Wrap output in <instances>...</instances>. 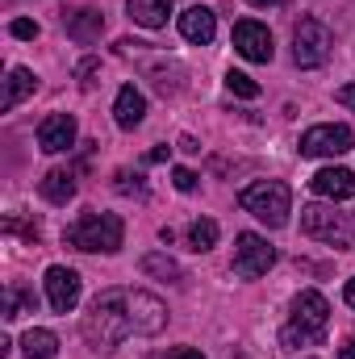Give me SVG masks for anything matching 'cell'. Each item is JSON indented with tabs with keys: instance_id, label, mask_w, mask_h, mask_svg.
<instances>
[{
	"instance_id": "obj_1",
	"label": "cell",
	"mask_w": 355,
	"mask_h": 359,
	"mask_svg": "<svg viewBox=\"0 0 355 359\" xmlns=\"http://www.w3.org/2000/svg\"><path fill=\"white\" fill-rule=\"evenodd\" d=\"M126 334H134L130 305H126V288H105V292H96L88 318H84V339H88L96 351H113Z\"/></svg>"
},
{
	"instance_id": "obj_2",
	"label": "cell",
	"mask_w": 355,
	"mask_h": 359,
	"mask_svg": "<svg viewBox=\"0 0 355 359\" xmlns=\"http://www.w3.org/2000/svg\"><path fill=\"white\" fill-rule=\"evenodd\" d=\"M326 326H330V305L322 292L305 288L297 301H293V322L280 330V347L297 351V347H314L326 339Z\"/></svg>"
},
{
	"instance_id": "obj_3",
	"label": "cell",
	"mask_w": 355,
	"mask_h": 359,
	"mask_svg": "<svg viewBox=\"0 0 355 359\" xmlns=\"http://www.w3.org/2000/svg\"><path fill=\"white\" fill-rule=\"evenodd\" d=\"M239 205H243L251 217H260L267 230H280V226H288L293 192H288L284 180H255V184H247V188L239 192Z\"/></svg>"
},
{
	"instance_id": "obj_4",
	"label": "cell",
	"mask_w": 355,
	"mask_h": 359,
	"mask_svg": "<svg viewBox=\"0 0 355 359\" xmlns=\"http://www.w3.org/2000/svg\"><path fill=\"white\" fill-rule=\"evenodd\" d=\"M121 238H126V226L117 213H84L80 222H72L63 230V243L76 247V251H121Z\"/></svg>"
},
{
	"instance_id": "obj_5",
	"label": "cell",
	"mask_w": 355,
	"mask_h": 359,
	"mask_svg": "<svg viewBox=\"0 0 355 359\" xmlns=\"http://www.w3.org/2000/svg\"><path fill=\"white\" fill-rule=\"evenodd\" d=\"M301 230L309 238H322L339 251H351L355 247V222L347 213H339L335 205H305L301 209Z\"/></svg>"
},
{
	"instance_id": "obj_6",
	"label": "cell",
	"mask_w": 355,
	"mask_h": 359,
	"mask_svg": "<svg viewBox=\"0 0 355 359\" xmlns=\"http://www.w3.org/2000/svg\"><path fill=\"white\" fill-rule=\"evenodd\" d=\"M330 46H335V38H330V29L318 17H301L297 21V29H293V59H297V67H322L330 59Z\"/></svg>"
},
{
	"instance_id": "obj_7",
	"label": "cell",
	"mask_w": 355,
	"mask_h": 359,
	"mask_svg": "<svg viewBox=\"0 0 355 359\" xmlns=\"http://www.w3.org/2000/svg\"><path fill=\"white\" fill-rule=\"evenodd\" d=\"M355 147L351 126H314L301 134V155L305 159H335V155H347Z\"/></svg>"
},
{
	"instance_id": "obj_8",
	"label": "cell",
	"mask_w": 355,
	"mask_h": 359,
	"mask_svg": "<svg viewBox=\"0 0 355 359\" xmlns=\"http://www.w3.org/2000/svg\"><path fill=\"white\" fill-rule=\"evenodd\" d=\"M272 264H276V247H272L267 238H260V234H239V238H234V271H239L243 280L264 276Z\"/></svg>"
},
{
	"instance_id": "obj_9",
	"label": "cell",
	"mask_w": 355,
	"mask_h": 359,
	"mask_svg": "<svg viewBox=\"0 0 355 359\" xmlns=\"http://www.w3.org/2000/svg\"><path fill=\"white\" fill-rule=\"evenodd\" d=\"M126 305H130V322H134V334H159L168 326V305L155 297V292H142V288H126Z\"/></svg>"
},
{
	"instance_id": "obj_10",
	"label": "cell",
	"mask_w": 355,
	"mask_h": 359,
	"mask_svg": "<svg viewBox=\"0 0 355 359\" xmlns=\"http://www.w3.org/2000/svg\"><path fill=\"white\" fill-rule=\"evenodd\" d=\"M46 301L55 313H72L80 305V276L72 268H46Z\"/></svg>"
},
{
	"instance_id": "obj_11",
	"label": "cell",
	"mask_w": 355,
	"mask_h": 359,
	"mask_svg": "<svg viewBox=\"0 0 355 359\" xmlns=\"http://www.w3.org/2000/svg\"><path fill=\"white\" fill-rule=\"evenodd\" d=\"M234 50L243 59H251V63H272V55H276L272 34H267V25H260V21H239L234 25Z\"/></svg>"
},
{
	"instance_id": "obj_12",
	"label": "cell",
	"mask_w": 355,
	"mask_h": 359,
	"mask_svg": "<svg viewBox=\"0 0 355 359\" xmlns=\"http://www.w3.org/2000/svg\"><path fill=\"white\" fill-rule=\"evenodd\" d=\"M38 147H42L46 155L72 151V147H76V117H72V113H51V117H42V126H38Z\"/></svg>"
},
{
	"instance_id": "obj_13",
	"label": "cell",
	"mask_w": 355,
	"mask_h": 359,
	"mask_svg": "<svg viewBox=\"0 0 355 359\" xmlns=\"http://www.w3.org/2000/svg\"><path fill=\"white\" fill-rule=\"evenodd\" d=\"M180 34H184L188 42H196V46H209L213 34H217V17H213V8H205V4L184 8V13H180Z\"/></svg>"
},
{
	"instance_id": "obj_14",
	"label": "cell",
	"mask_w": 355,
	"mask_h": 359,
	"mask_svg": "<svg viewBox=\"0 0 355 359\" xmlns=\"http://www.w3.org/2000/svg\"><path fill=\"white\" fill-rule=\"evenodd\" d=\"M309 188L326 201H351L355 196V176L347 168H322L318 176L309 180Z\"/></svg>"
},
{
	"instance_id": "obj_15",
	"label": "cell",
	"mask_w": 355,
	"mask_h": 359,
	"mask_svg": "<svg viewBox=\"0 0 355 359\" xmlns=\"http://www.w3.org/2000/svg\"><path fill=\"white\" fill-rule=\"evenodd\" d=\"M63 29L76 38V42H96L100 38V29H105V13L100 8H67L63 13Z\"/></svg>"
},
{
	"instance_id": "obj_16",
	"label": "cell",
	"mask_w": 355,
	"mask_h": 359,
	"mask_svg": "<svg viewBox=\"0 0 355 359\" xmlns=\"http://www.w3.org/2000/svg\"><path fill=\"white\" fill-rule=\"evenodd\" d=\"M113 117H117V126H121V130H134V126H142V117H147V100H142V92L134 88V84H126V88L117 92Z\"/></svg>"
},
{
	"instance_id": "obj_17",
	"label": "cell",
	"mask_w": 355,
	"mask_h": 359,
	"mask_svg": "<svg viewBox=\"0 0 355 359\" xmlns=\"http://www.w3.org/2000/svg\"><path fill=\"white\" fill-rule=\"evenodd\" d=\"M130 17L147 29H163L168 25V13H172V0H126Z\"/></svg>"
},
{
	"instance_id": "obj_18",
	"label": "cell",
	"mask_w": 355,
	"mask_h": 359,
	"mask_svg": "<svg viewBox=\"0 0 355 359\" xmlns=\"http://www.w3.org/2000/svg\"><path fill=\"white\" fill-rule=\"evenodd\" d=\"M38 92V76L29 72V67H13L8 72V80H4V109H17L25 96H34Z\"/></svg>"
},
{
	"instance_id": "obj_19",
	"label": "cell",
	"mask_w": 355,
	"mask_h": 359,
	"mask_svg": "<svg viewBox=\"0 0 355 359\" xmlns=\"http://www.w3.org/2000/svg\"><path fill=\"white\" fill-rule=\"evenodd\" d=\"M38 188H42V196H46L51 205H67V201L76 196V176H72L67 168H55V172H46V176H42Z\"/></svg>"
},
{
	"instance_id": "obj_20",
	"label": "cell",
	"mask_w": 355,
	"mask_h": 359,
	"mask_svg": "<svg viewBox=\"0 0 355 359\" xmlns=\"http://www.w3.org/2000/svg\"><path fill=\"white\" fill-rule=\"evenodd\" d=\"M21 351H25L29 359H55L59 355V339H55L51 330H25Z\"/></svg>"
},
{
	"instance_id": "obj_21",
	"label": "cell",
	"mask_w": 355,
	"mask_h": 359,
	"mask_svg": "<svg viewBox=\"0 0 355 359\" xmlns=\"http://www.w3.org/2000/svg\"><path fill=\"white\" fill-rule=\"evenodd\" d=\"M138 268L147 271V276H159V280H184V268H180L172 255H159V251L142 255V264H138Z\"/></svg>"
},
{
	"instance_id": "obj_22",
	"label": "cell",
	"mask_w": 355,
	"mask_h": 359,
	"mask_svg": "<svg viewBox=\"0 0 355 359\" xmlns=\"http://www.w3.org/2000/svg\"><path fill=\"white\" fill-rule=\"evenodd\" d=\"M217 243V222L213 217H196L192 226H188V247L192 251H209Z\"/></svg>"
},
{
	"instance_id": "obj_23",
	"label": "cell",
	"mask_w": 355,
	"mask_h": 359,
	"mask_svg": "<svg viewBox=\"0 0 355 359\" xmlns=\"http://www.w3.org/2000/svg\"><path fill=\"white\" fill-rule=\"evenodd\" d=\"M226 88L234 92V96H247V100L260 96V84H255L251 76H243V72H230V76H226Z\"/></svg>"
},
{
	"instance_id": "obj_24",
	"label": "cell",
	"mask_w": 355,
	"mask_h": 359,
	"mask_svg": "<svg viewBox=\"0 0 355 359\" xmlns=\"http://www.w3.org/2000/svg\"><path fill=\"white\" fill-rule=\"evenodd\" d=\"M8 29H13V38H38V21H29V17H17Z\"/></svg>"
},
{
	"instance_id": "obj_25",
	"label": "cell",
	"mask_w": 355,
	"mask_h": 359,
	"mask_svg": "<svg viewBox=\"0 0 355 359\" xmlns=\"http://www.w3.org/2000/svg\"><path fill=\"white\" fill-rule=\"evenodd\" d=\"M117 192H134V196H142V176H130V172H117Z\"/></svg>"
},
{
	"instance_id": "obj_26",
	"label": "cell",
	"mask_w": 355,
	"mask_h": 359,
	"mask_svg": "<svg viewBox=\"0 0 355 359\" xmlns=\"http://www.w3.org/2000/svg\"><path fill=\"white\" fill-rule=\"evenodd\" d=\"M172 184H176L180 192H192V188H196V172H188V168H176V172H172Z\"/></svg>"
},
{
	"instance_id": "obj_27",
	"label": "cell",
	"mask_w": 355,
	"mask_h": 359,
	"mask_svg": "<svg viewBox=\"0 0 355 359\" xmlns=\"http://www.w3.org/2000/svg\"><path fill=\"white\" fill-rule=\"evenodd\" d=\"M76 76H80V88H92V84H96V80H92V76H96V59H84V63L76 67Z\"/></svg>"
},
{
	"instance_id": "obj_28",
	"label": "cell",
	"mask_w": 355,
	"mask_h": 359,
	"mask_svg": "<svg viewBox=\"0 0 355 359\" xmlns=\"http://www.w3.org/2000/svg\"><path fill=\"white\" fill-rule=\"evenodd\" d=\"M8 234H25L29 243H38V226H25V222H17V217H8Z\"/></svg>"
},
{
	"instance_id": "obj_29",
	"label": "cell",
	"mask_w": 355,
	"mask_h": 359,
	"mask_svg": "<svg viewBox=\"0 0 355 359\" xmlns=\"http://www.w3.org/2000/svg\"><path fill=\"white\" fill-rule=\"evenodd\" d=\"M151 359H205L196 347H176V351H168V355H151Z\"/></svg>"
},
{
	"instance_id": "obj_30",
	"label": "cell",
	"mask_w": 355,
	"mask_h": 359,
	"mask_svg": "<svg viewBox=\"0 0 355 359\" xmlns=\"http://www.w3.org/2000/svg\"><path fill=\"white\" fill-rule=\"evenodd\" d=\"M339 104L355 109V84H343V88H339Z\"/></svg>"
},
{
	"instance_id": "obj_31",
	"label": "cell",
	"mask_w": 355,
	"mask_h": 359,
	"mask_svg": "<svg viewBox=\"0 0 355 359\" xmlns=\"http://www.w3.org/2000/svg\"><path fill=\"white\" fill-rule=\"evenodd\" d=\"M168 155H172V147H155V151H151V155H147V159H151V163H163V159H168Z\"/></svg>"
},
{
	"instance_id": "obj_32",
	"label": "cell",
	"mask_w": 355,
	"mask_h": 359,
	"mask_svg": "<svg viewBox=\"0 0 355 359\" xmlns=\"http://www.w3.org/2000/svg\"><path fill=\"white\" fill-rule=\"evenodd\" d=\"M343 301L355 309V280H347V288H343Z\"/></svg>"
},
{
	"instance_id": "obj_33",
	"label": "cell",
	"mask_w": 355,
	"mask_h": 359,
	"mask_svg": "<svg viewBox=\"0 0 355 359\" xmlns=\"http://www.w3.org/2000/svg\"><path fill=\"white\" fill-rule=\"evenodd\" d=\"M255 8H280V4H288V0H251Z\"/></svg>"
},
{
	"instance_id": "obj_34",
	"label": "cell",
	"mask_w": 355,
	"mask_h": 359,
	"mask_svg": "<svg viewBox=\"0 0 355 359\" xmlns=\"http://www.w3.org/2000/svg\"><path fill=\"white\" fill-rule=\"evenodd\" d=\"M339 359H355V343H347V347H339Z\"/></svg>"
},
{
	"instance_id": "obj_35",
	"label": "cell",
	"mask_w": 355,
	"mask_h": 359,
	"mask_svg": "<svg viewBox=\"0 0 355 359\" xmlns=\"http://www.w3.org/2000/svg\"><path fill=\"white\" fill-rule=\"evenodd\" d=\"M234 359H247V355H234Z\"/></svg>"
}]
</instances>
